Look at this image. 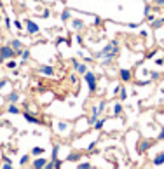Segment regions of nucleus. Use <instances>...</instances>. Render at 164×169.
Returning <instances> with one entry per match:
<instances>
[{
	"label": "nucleus",
	"instance_id": "obj_5",
	"mask_svg": "<svg viewBox=\"0 0 164 169\" xmlns=\"http://www.w3.org/2000/svg\"><path fill=\"white\" fill-rule=\"evenodd\" d=\"M37 70H39V73H42V75H45V77L54 75V66H51V65H40Z\"/></svg>",
	"mask_w": 164,
	"mask_h": 169
},
{
	"label": "nucleus",
	"instance_id": "obj_35",
	"mask_svg": "<svg viewBox=\"0 0 164 169\" xmlns=\"http://www.w3.org/2000/svg\"><path fill=\"white\" fill-rule=\"evenodd\" d=\"M4 21H5V26H7V30H11V28H12V25H11V18H7V16H5Z\"/></svg>",
	"mask_w": 164,
	"mask_h": 169
},
{
	"label": "nucleus",
	"instance_id": "obj_45",
	"mask_svg": "<svg viewBox=\"0 0 164 169\" xmlns=\"http://www.w3.org/2000/svg\"><path fill=\"white\" fill-rule=\"evenodd\" d=\"M155 54H157V51H152V53H148V56H147V58H148V59H152V58L155 56Z\"/></svg>",
	"mask_w": 164,
	"mask_h": 169
},
{
	"label": "nucleus",
	"instance_id": "obj_33",
	"mask_svg": "<svg viewBox=\"0 0 164 169\" xmlns=\"http://www.w3.org/2000/svg\"><path fill=\"white\" fill-rule=\"evenodd\" d=\"M75 42L79 45H84V39H82V35H75Z\"/></svg>",
	"mask_w": 164,
	"mask_h": 169
},
{
	"label": "nucleus",
	"instance_id": "obj_29",
	"mask_svg": "<svg viewBox=\"0 0 164 169\" xmlns=\"http://www.w3.org/2000/svg\"><path fill=\"white\" fill-rule=\"evenodd\" d=\"M49 16H51V9H47V7H45L44 11H42V14H40V18H49Z\"/></svg>",
	"mask_w": 164,
	"mask_h": 169
},
{
	"label": "nucleus",
	"instance_id": "obj_31",
	"mask_svg": "<svg viewBox=\"0 0 164 169\" xmlns=\"http://www.w3.org/2000/svg\"><path fill=\"white\" fill-rule=\"evenodd\" d=\"M159 77H161L159 71H150V79H152V80H157Z\"/></svg>",
	"mask_w": 164,
	"mask_h": 169
},
{
	"label": "nucleus",
	"instance_id": "obj_43",
	"mask_svg": "<svg viewBox=\"0 0 164 169\" xmlns=\"http://www.w3.org/2000/svg\"><path fill=\"white\" fill-rule=\"evenodd\" d=\"M45 169H54V162H53V160H51V162H47V164H45Z\"/></svg>",
	"mask_w": 164,
	"mask_h": 169
},
{
	"label": "nucleus",
	"instance_id": "obj_10",
	"mask_svg": "<svg viewBox=\"0 0 164 169\" xmlns=\"http://www.w3.org/2000/svg\"><path fill=\"white\" fill-rule=\"evenodd\" d=\"M152 164H154V166H162L164 164V152H161V153H157V155L154 157Z\"/></svg>",
	"mask_w": 164,
	"mask_h": 169
},
{
	"label": "nucleus",
	"instance_id": "obj_38",
	"mask_svg": "<svg viewBox=\"0 0 164 169\" xmlns=\"http://www.w3.org/2000/svg\"><path fill=\"white\" fill-rule=\"evenodd\" d=\"M77 80H79V79H77V75H75V73H72V75H70V82H72V84H77Z\"/></svg>",
	"mask_w": 164,
	"mask_h": 169
},
{
	"label": "nucleus",
	"instance_id": "obj_36",
	"mask_svg": "<svg viewBox=\"0 0 164 169\" xmlns=\"http://www.w3.org/2000/svg\"><path fill=\"white\" fill-rule=\"evenodd\" d=\"M94 148H96V141H93V143H89V147L86 148V152H93Z\"/></svg>",
	"mask_w": 164,
	"mask_h": 169
},
{
	"label": "nucleus",
	"instance_id": "obj_39",
	"mask_svg": "<svg viewBox=\"0 0 164 169\" xmlns=\"http://www.w3.org/2000/svg\"><path fill=\"white\" fill-rule=\"evenodd\" d=\"M5 85H9V80H7V79H4L2 82H0V89H4Z\"/></svg>",
	"mask_w": 164,
	"mask_h": 169
},
{
	"label": "nucleus",
	"instance_id": "obj_11",
	"mask_svg": "<svg viewBox=\"0 0 164 169\" xmlns=\"http://www.w3.org/2000/svg\"><path fill=\"white\" fill-rule=\"evenodd\" d=\"M7 101H9V103H18V101H19V93H16V91H11V93L7 94Z\"/></svg>",
	"mask_w": 164,
	"mask_h": 169
},
{
	"label": "nucleus",
	"instance_id": "obj_21",
	"mask_svg": "<svg viewBox=\"0 0 164 169\" xmlns=\"http://www.w3.org/2000/svg\"><path fill=\"white\" fill-rule=\"evenodd\" d=\"M7 112H9V113H12V115H18V113H19V108L16 107V103H9Z\"/></svg>",
	"mask_w": 164,
	"mask_h": 169
},
{
	"label": "nucleus",
	"instance_id": "obj_51",
	"mask_svg": "<svg viewBox=\"0 0 164 169\" xmlns=\"http://www.w3.org/2000/svg\"><path fill=\"white\" fill-rule=\"evenodd\" d=\"M0 21H4V19H2V16H0Z\"/></svg>",
	"mask_w": 164,
	"mask_h": 169
},
{
	"label": "nucleus",
	"instance_id": "obj_6",
	"mask_svg": "<svg viewBox=\"0 0 164 169\" xmlns=\"http://www.w3.org/2000/svg\"><path fill=\"white\" fill-rule=\"evenodd\" d=\"M45 164H47V159H44L42 155H39L33 162H31V167H35V169H44Z\"/></svg>",
	"mask_w": 164,
	"mask_h": 169
},
{
	"label": "nucleus",
	"instance_id": "obj_30",
	"mask_svg": "<svg viewBox=\"0 0 164 169\" xmlns=\"http://www.w3.org/2000/svg\"><path fill=\"white\" fill-rule=\"evenodd\" d=\"M70 63H72V66L75 68V70L79 68V65H80V61H79V59H75V58H72V59H70Z\"/></svg>",
	"mask_w": 164,
	"mask_h": 169
},
{
	"label": "nucleus",
	"instance_id": "obj_23",
	"mask_svg": "<svg viewBox=\"0 0 164 169\" xmlns=\"http://www.w3.org/2000/svg\"><path fill=\"white\" fill-rule=\"evenodd\" d=\"M86 71H87V65H86V63H80L79 68H77V73H79V75H84Z\"/></svg>",
	"mask_w": 164,
	"mask_h": 169
},
{
	"label": "nucleus",
	"instance_id": "obj_27",
	"mask_svg": "<svg viewBox=\"0 0 164 169\" xmlns=\"http://www.w3.org/2000/svg\"><path fill=\"white\" fill-rule=\"evenodd\" d=\"M77 167L79 169H89V167H93V164H91V162H80V164H77Z\"/></svg>",
	"mask_w": 164,
	"mask_h": 169
},
{
	"label": "nucleus",
	"instance_id": "obj_20",
	"mask_svg": "<svg viewBox=\"0 0 164 169\" xmlns=\"http://www.w3.org/2000/svg\"><path fill=\"white\" fill-rule=\"evenodd\" d=\"M70 18H72V11L70 9H65L61 12V21L63 23H68V19H70Z\"/></svg>",
	"mask_w": 164,
	"mask_h": 169
},
{
	"label": "nucleus",
	"instance_id": "obj_32",
	"mask_svg": "<svg viewBox=\"0 0 164 169\" xmlns=\"http://www.w3.org/2000/svg\"><path fill=\"white\" fill-rule=\"evenodd\" d=\"M53 162H54V167H56V169L63 166V160H59V159H53Z\"/></svg>",
	"mask_w": 164,
	"mask_h": 169
},
{
	"label": "nucleus",
	"instance_id": "obj_9",
	"mask_svg": "<svg viewBox=\"0 0 164 169\" xmlns=\"http://www.w3.org/2000/svg\"><path fill=\"white\" fill-rule=\"evenodd\" d=\"M105 122H106V119H101V117H98V120L93 124V129H94V131H101V129H103V126H105Z\"/></svg>",
	"mask_w": 164,
	"mask_h": 169
},
{
	"label": "nucleus",
	"instance_id": "obj_47",
	"mask_svg": "<svg viewBox=\"0 0 164 169\" xmlns=\"http://www.w3.org/2000/svg\"><path fill=\"white\" fill-rule=\"evenodd\" d=\"M148 12H150V5H145V16H147Z\"/></svg>",
	"mask_w": 164,
	"mask_h": 169
},
{
	"label": "nucleus",
	"instance_id": "obj_24",
	"mask_svg": "<svg viewBox=\"0 0 164 169\" xmlns=\"http://www.w3.org/2000/svg\"><path fill=\"white\" fill-rule=\"evenodd\" d=\"M30 56H31L30 49H23V51H21V58L25 59V61H28V59H30Z\"/></svg>",
	"mask_w": 164,
	"mask_h": 169
},
{
	"label": "nucleus",
	"instance_id": "obj_48",
	"mask_svg": "<svg viewBox=\"0 0 164 169\" xmlns=\"http://www.w3.org/2000/svg\"><path fill=\"white\" fill-rule=\"evenodd\" d=\"M155 65H159V66H161V65H164V59H157V61H155Z\"/></svg>",
	"mask_w": 164,
	"mask_h": 169
},
{
	"label": "nucleus",
	"instance_id": "obj_22",
	"mask_svg": "<svg viewBox=\"0 0 164 169\" xmlns=\"http://www.w3.org/2000/svg\"><path fill=\"white\" fill-rule=\"evenodd\" d=\"M44 147H33L31 148V155H35V157H39V155H42L44 153Z\"/></svg>",
	"mask_w": 164,
	"mask_h": 169
},
{
	"label": "nucleus",
	"instance_id": "obj_18",
	"mask_svg": "<svg viewBox=\"0 0 164 169\" xmlns=\"http://www.w3.org/2000/svg\"><path fill=\"white\" fill-rule=\"evenodd\" d=\"M18 65H19V61H16L14 58L7 59V63H5V66L9 68V70H14V68H18Z\"/></svg>",
	"mask_w": 164,
	"mask_h": 169
},
{
	"label": "nucleus",
	"instance_id": "obj_19",
	"mask_svg": "<svg viewBox=\"0 0 164 169\" xmlns=\"http://www.w3.org/2000/svg\"><path fill=\"white\" fill-rule=\"evenodd\" d=\"M72 26L75 28V30H82L84 28V21L82 19H72Z\"/></svg>",
	"mask_w": 164,
	"mask_h": 169
},
{
	"label": "nucleus",
	"instance_id": "obj_34",
	"mask_svg": "<svg viewBox=\"0 0 164 169\" xmlns=\"http://www.w3.org/2000/svg\"><path fill=\"white\" fill-rule=\"evenodd\" d=\"M157 139H159V141H164V126L161 127V133L157 134Z\"/></svg>",
	"mask_w": 164,
	"mask_h": 169
},
{
	"label": "nucleus",
	"instance_id": "obj_4",
	"mask_svg": "<svg viewBox=\"0 0 164 169\" xmlns=\"http://www.w3.org/2000/svg\"><path fill=\"white\" fill-rule=\"evenodd\" d=\"M0 56L4 59H11V58H14V49H12V45H2L0 47Z\"/></svg>",
	"mask_w": 164,
	"mask_h": 169
},
{
	"label": "nucleus",
	"instance_id": "obj_40",
	"mask_svg": "<svg viewBox=\"0 0 164 169\" xmlns=\"http://www.w3.org/2000/svg\"><path fill=\"white\" fill-rule=\"evenodd\" d=\"M2 169H12V164H7V162H4V164L0 166Z\"/></svg>",
	"mask_w": 164,
	"mask_h": 169
},
{
	"label": "nucleus",
	"instance_id": "obj_15",
	"mask_svg": "<svg viewBox=\"0 0 164 169\" xmlns=\"http://www.w3.org/2000/svg\"><path fill=\"white\" fill-rule=\"evenodd\" d=\"M150 147H152V141H150V139H145V141H142V145H140L138 152H140V153H143V152H147Z\"/></svg>",
	"mask_w": 164,
	"mask_h": 169
},
{
	"label": "nucleus",
	"instance_id": "obj_16",
	"mask_svg": "<svg viewBox=\"0 0 164 169\" xmlns=\"http://www.w3.org/2000/svg\"><path fill=\"white\" fill-rule=\"evenodd\" d=\"M11 45H12L14 51H21L23 49V42L19 39H12V40H11Z\"/></svg>",
	"mask_w": 164,
	"mask_h": 169
},
{
	"label": "nucleus",
	"instance_id": "obj_2",
	"mask_svg": "<svg viewBox=\"0 0 164 169\" xmlns=\"http://www.w3.org/2000/svg\"><path fill=\"white\" fill-rule=\"evenodd\" d=\"M115 49H119V44H117V40H110L108 44L103 47L101 51H98V53H94V58H103V56H106V54H110L112 51H115Z\"/></svg>",
	"mask_w": 164,
	"mask_h": 169
},
{
	"label": "nucleus",
	"instance_id": "obj_3",
	"mask_svg": "<svg viewBox=\"0 0 164 169\" xmlns=\"http://www.w3.org/2000/svg\"><path fill=\"white\" fill-rule=\"evenodd\" d=\"M25 26H26V33L28 35H37V33H40V26L37 25L33 19H25Z\"/></svg>",
	"mask_w": 164,
	"mask_h": 169
},
{
	"label": "nucleus",
	"instance_id": "obj_1",
	"mask_svg": "<svg viewBox=\"0 0 164 169\" xmlns=\"http://www.w3.org/2000/svg\"><path fill=\"white\" fill-rule=\"evenodd\" d=\"M82 79L87 82V87H89V93H96V87H98V77L96 73H93V71H86L84 75H82Z\"/></svg>",
	"mask_w": 164,
	"mask_h": 169
},
{
	"label": "nucleus",
	"instance_id": "obj_28",
	"mask_svg": "<svg viewBox=\"0 0 164 169\" xmlns=\"http://www.w3.org/2000/svg\"><path fill=\"white\" fill-rule=\"evenodd\" d=\"M59 148H61L59 145H54V147H53V159H58V152H59Z\"/></svg>",
	"mask_w": 164,
	"mask_h": 169
},
{
	"label": "nucleus",
	"instance_id": "obj_17",
	"mask_svg": "<svg viewBox=\"0 0 164 169\" xmlns=\"http://www.w3.org/2000/svg\"><path fill=\"white\" fill-rule=\"evenodd\" d=\"M150 26L154 28V30H157V28L164 26V18H159V19H154V21L150 23Z\"/></svg>",
	"mask_w": 164,
	"mask_h": 169
},
{
	"label": "nucleus",
	"instance_id": "obj_41",
	"mask_svg": "<svg viewBox=\"0 0 164 169\" xmlns=\"http://www.w3.org/2000/svg\"><path fill=\"white\" fill-rule=\"evenodd\" d=\"M140 23H128V28H138Z\"/></svg>",
	"mask_w": 164,
	"mask_h": 169
},
{
	"label": "nucleus",
	"instance_id": "obj_42",
	"mask_svg": "<svg viewBox=\"0 0 164 169\" xmlns=\"http://www.w3.org/2000/svg\"><path fill=\"white\" fill-rule=\"evenodd\" d=\"M2 160H4V162H7V164H12V160H11V157H7V155H4V157H2Z\"/></svg>",
	"mask_w": 164,
	"mask_h": 169
},
{
	"label": "nucleus",
	"instance_id": "obj_26",
	"mask_svg": "<svg viewBox=\"0 0 164 169\" xmlns=\"http://www.w3.org/2000/svg\"><path fill=\"white\" fill-rule=\"evenodd\" d=\"M28 162H30V155H28V153H26V155H23L21 159H19V166H26Z\"/></svg>",
	"mask_w": 164,
	"mask_h": 169
},
{
	"label": "nucleus",
	"instance_id": "obj_14",
	"mask_svg": "<svg viewBox=\"0 0 164 169\" xmlns=\"http://www.w3.org/2000/svg\"><path fill=\"white\" fill-rule=\"evenodd\" d=\"M58 131L61 134H67V131H70V124L68 122H58Z\"/></svg>",
	"mask_w": 164,
	"mask_h": 169
},
{
	"label": "nucleus",
	"instance_id": "obj_13",
	"mask_svg": "<svg viewBox=\"0 0 164 169\" xmlns=\"http://www.w3.org/2000/svg\"><path fill=\"white\" fill-rule=\"evenodd\" d=\"M122 110H124V107H122V103L120 101L114 103V117H119L120 113H122Z\"/></svg>",
	"mask_w": 164,
	"mask_h": 169
},
{
	"label": "nucleus",
	"instance_id": "obj_37",
	"mask_svg": "<svg viewBox=\"0 0 164 169\" xmlns=\"http://www.w3.org/2000/svg\"><path fill=\"white\" fill-rule=\"evenodd\" d=\"M145 19H147V21H148V23H152V21H154V19H155V16H154V14H150V12H148V14H147V16H145Z\"/></svg>",
	"mask_w": 164,
	"mask_h": 169
},
{
	"label": "nucleus",
	"instance_id": "obj_52",
	"mask_svg": "<svg viewBox=\"0 0 164 169\" xmlns=\"http://www.w3.org/2000/svg\"><path fill=\"white\" fill-rule=\"evenodd\" d=\"M0 2H2V0H0ZM0 7H2V5H0Z\"/></svg>",
	"mask_w": 164,
	"mask_h": 169
},
{
	"label": "nucleus",
	"instance_id": "obj_12",
	"mask_svg": "<svg viewBox=\"0 0 164 169\" xmlns=\"http://www.w3.org/2000/svg\"><path fill=\"white\" fill-rule=\"evenodd\" d=\"M80 152H70V153H68L67 155V160L68 162H75V160H80Z\"/></svg>",
	"mask_w": 164,
	"mask_h": 169
},
{
	"label": "nucleus",
	"instance_id": "obj_53",
	"mask_svg": "<svg viewBox=\"0 0 164 169\" xmlns=\"http://www.w3.org/2000/svg\"><path fill=\"white\" fill-rule=\"evenodd\" d=\"M9 2H11V0H9Z\"/></svg>",
	"mask_w": 164,
	"mask_h": 169
},
{
	"label": "nucleus",
	"instance_id": "obj_7",
	"mask_svg": "<svg viewBox=\"0 0 164 169\" xmlns=\"http://www.w3.org/2000/svg\"><path fill=\"white\" fill-rule=\"evenodd\" d=\"M23 117H25V120H26V122H30V124H35V126H40V124H42V119H37L35 115H31V113H28L26 110H25Z\"/></svg>",
	"mask_w": 164,
	"mask_h": 169
},
{
	"label": "nucleus",
	"instance_id": "obj_50",
	"mask_svg": "<svg viewBox=\"0 0 164 169\" xmlns=\"http://www.w3.org/2000/svg\"><path fill=\"white\" fill-rule=\"evenodd\" d=\"M4 61H5V59L2 58V56H0V65H4Z\"/></svg>",
	"mask_w": 164,
	"mask_h": 169
},
{
	"label": "nucleus",
	"instance_id": "obj_46",
	"mask_svg": "<svg viewBox=\"0 0 164 169\" xmlns=\"http://www.w3.org/2000/svg\"><path fill=\"white\" fill-rule=\"evenodd\" d=\"M100 23H101V18H100V16H96V18H94V25H100Z\"/></svg>",
	"mask_w": 164,
	"mask_h": 169
},
{
	"label": "nucleus",
	"instance_id": "obj_8",
	"mask_svg": "<svg viewBox=\"0 0 164 169\" xmlns=\"http://www.w3.org/2000/svg\"><path fill=\"white\" fill-rule=\"evenodd\" d=\"M119 79L122 80V82H129V80L133 79V73H131V70H128V68H122V70L119 71Z\"/></svg>",
	"mask_w": 164,
	"mask_h": 169
},
{
	"label": "nucleus",
	"instance_id": "obj_25",
	"mask_svg": "<svg viewBox=\"0 0 164 169\" xmlns=\"http://www.w3.org/2000/svg\"><path fill=\"white\" fill-rule=\"evenodd\" d=\"M119 98H120V101H124V99L128 98V91H126L124 87H120L119 89Z\"/></svg>",
	"mask_w": 164,
	"mask_h": 169
},
{
	"label": "nucleus",
	"instance_id": "obj_49",
	"mask_svg": "<svg viewBox=\"0 0 164 169\" xmlns=\"http://www.w3.org/2000/svg\"><path fill=\"white\" fill-rule=\"evenodd\" d=\"M155 4L157 5H164V0H155Z\"/></svg>",
	"mask_w": 164,
	"mask_h": 169
},
{
	"label": "nucleus",
	"instance_id": "obj_44",
	"mask_svg": "<svg viewBox=\"0 0 164 169\" xmlns=\"http://www.w3.org/2000/svg\"><path fill=\"white\" fill-rule=\"evenodd\" d=\"M14 26H16V28H19V30H21V28H23V23H21V21H14Z\"/></svg>",
	"mask_w": 164,
	"mask_h": 169
}]
</instances>
